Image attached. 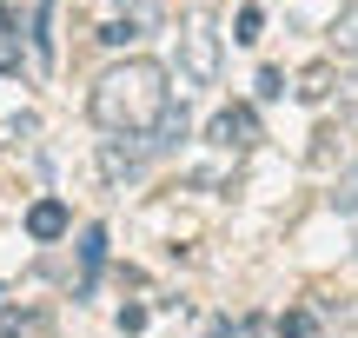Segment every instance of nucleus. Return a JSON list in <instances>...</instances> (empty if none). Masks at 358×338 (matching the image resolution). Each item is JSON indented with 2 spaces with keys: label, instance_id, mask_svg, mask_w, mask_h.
<instances>
[{
  "label": "nucleus",
  "instance_id": "obj_1",
  "mask_svg": "<svg viewBox=\"0 0 358 338\" xmlns=\"http://www.w3.org/2000/svg\"><path fill=\"white\" fill-rule=\"evenodd\" d=\"M87 113H93V126L113 133V140H153L173 119V73L159 60H146V53H133V60L106 66V73L93 80Z\"/></svg>",
  "mask_w": 358,
  "mask_h": 338
},
{
  "label": "nucleus",
  "instance_id": "obj_2",
  "mask_svg": "<svg viewBox=\"0 0 358 338\" xmlns=\"http://www.w3.org/2000/svg\"><path fill=\"white\" fill-rule=\"evenodd\" d=\"M179 80H186V87H213L219 80V34L206 20L179 27Z\"/></svg>",
  "mask_w": 358,
  "mask_h": 338
},
{
  "label": "nucleus",
  "instance_id": "obj_3",
  "mask_svg": "<svg viewBox=\"0 0 358 338\" xmlns=\"http://www.w3.org/2000/svg\"><path fill=\"white\" fill-rule=\"evenodd\" d=\"M206 140H213V146H226V153H252L266 133H259V113H252V106H219V113H213V126H206Z\"/></svg>",
  "mask_w": 358,
  "mask_h": 338
},
{
  "label": "nucleus",
  "instance_id": "obj_4",
  "mask_svg": "<svg viewBox=\"0 0 358 338\" xmlns=\"http://www.w3.org/2000/svg\"><path fill=\"white\" fill-rule=\"evenodd\" d=\"M66 226H73V212H66L60 199H34V206H27V239H40V246L66 239Z\"/></svg>",
  "mask_w": 358,
  "mask_h": 338
},
{
  "label": "nucleus",
  "instance_id": "obj_5",
  "mask_svg": "<svg viewBox=\"0 0 358 338\" xmlns=\"http://www.w3.org/2000/svg\"><path fill=\"white\" fill-rule=\"evenodd\" d=\"M0 332L7 338H47L53 312H40V305H7V312H0Z\"/></svg>",
  "mask_w": 358,
  "mask_h": 338
},
{
  "label": "nucleus",
  "instance_id": "obj_6",
  "mask_svg": "<svg viewBox=\"0 0 358 338\" xmlns=\"http://www.w3.org/2000/svg\"><path fill=\"white\" fill-rule=\"evenodd\" d=\"M100 259H106V226H87V233H80V292H93Z\"/></svg>",
  "mask_w": 358,
  "mask_h": 338
},
{
  "label": "nucleus",
  "instance_id": "obj_7",
  "mask_svg": "<svg viewBox=\"0 0 358 338\" xmlns=\"http://www.w3.org/2000/svg\"><path fill=\"white\" fill-rule=\"evenodd\" d=\"M332 53H338V60H358V0L338 13V27H332Z\"/></svg>",
  "mask_w": 358,
  "mask_h": 338
},
{
  "label": "nucleus",
  "instance_id": "obj_8",
  "mask_svg": "<svg viewBox=\"0 0 358 338\" xmlns=\"http://www.w3.org/2000/svg\"><path fill=\"white\" fill-rule=\"evenodd\" d=\"M47 27H53V0H40V7H34V47H40V66H53V34H47Z\"/></svg>",
  "mask_w": 358,
  "mask_h": 338
},
{
  "label": "nucleus",
  "instance_id": "obj_9",
  "mask_svg": "<svg viewBox=\"0 0 358 338\" xmlns=\"http://www.w3.org/2000/svg\"><path fill=\"white\" fill-rule=\"evenodd\" d=\"M325 93H332V66H306V73H299V100H325Z\"/></svg>",
  "mask_w": 358,
  "mask_h": 338
},
{
  "label": "nucleus",
  "instance_id": "obj_10",
  "mask_svg": "<svg viewBox=\"0 0 358 338\" xmlns=\"http://www.w3.org/2000/svg\"><path fill=\"white\" fill-rule=\"evenodd\" d=\"M332 212H358V166H345L332 179Z\"/></svg>",
  "mask_w": 358,
  "mask_h": 338
},
{
  "label": "nucleus",
  "instance_id": "obj_11",
  "mask_svg": "<svg viewBox=\"0 0 358 338\" xmlns=\"http://www.w3.org/2000/svg\"><path fill=\"white\" fill-rule=\"evenodd\" d=\"M259 27H266V13H259V7H245L239 20H232V40H259Z\"/></svg>",
  "mask_w": 358,
  "mask_h": 338
},
{
  "label": "nucleus",
  "instance_id": "obj_12",
  "mask_svg": "<svg viewBox=\"0 0 358 338\" xmlns=\"http://www.w3.org/2000/svg\"><path fill=\"white\" fill-rule=\"evenodd\" d=\"M279 332H285V338H312V312H285Z\"/></svg>",
  "mask_w": 358,
  "mask_h": 338
},
{
  "label": "nucleus",
  "instance_id": "obj_13",
  "mask_svg": "<svg viewBox=\"0 0 358 338\" xmlns=\"http://www.w3.org/2000/svg\"><path fill=\"white\" fill-rule=\"evenodd\" d=\"M100 40H106V47H127V40H133V20H113V27H100Z\"/></svg>",
  "mask_w": 358,
  "mask_h": 338
},
{
  "label": "nucleus",
  "instance_id": "obj_14",
  "mask_svg": "<svg viewBox=\"0 0 358 338\" xmlns=\"http://www.w3.org/2000/svg\"><path fill=\"white\" fill-rule=\"evenodd\" d=\"M279 93H285V80H279V73L266 66V73H259V100H279Z\"/></svg>",
  "mask_w": 358,
  "mask_h": 338
},
{
  "label": "nucleus",
  "instance_id": "obj_15",
  "mask_svg": "<svg viewBox=\"0 0 358 338\" xmlns=\"http://www.w3.org/2000/svg\"><path fill=\"white\" fill-rule=\"evenodd\" d=\"M166 0H127V20H146V13H159Z\"/></svg>",
  "mask_w": 358,
  "mask_h": 338
},
{
  "label": "nucleus",
  "instance_id": "obj_16",
  "mask_svg": "<svg viewBox=\"0 0 358 338\" xmlns=\"http://www.w3.org/2000/svg\"><path fill=\"white\" fill-rule=\"evenodd\" d=\"M20 66V53H13V40H0V73H13Z\"/></svg>",
  "mask_w": 358,
  "mask_h": 338
},
{
  "label": "nucleus",
  "instance_id": "obj_17",
  "mask_svg": "<svg viewBox=\"0 0 358 338\" xmlns=\"http://www.w3.org/2000/svg\"><path fill=\"white\" fill-rule=\"evenodd\" d=\"M352 252H358V246H352Z\"/></svg>",
  "mask_w": 358,
  "mask_h": 338
}]
</instances>
